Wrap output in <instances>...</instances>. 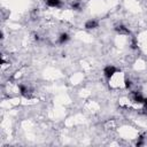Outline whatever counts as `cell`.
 Segmentation results:
<instances>
[{
    "mask_svg": "<svg viewBox=\"0 0 147 147\" xmlns=\"http://www.w3.org/2000/svg\"><path fill=\"white\" fill-rule=\"evenodd\" d=\"M117 68L116 67H114V65H111V64H109V65H107V67H105V69H103V75H105V77L106 78H108V79H110V78H113L116 74H117Z\"/></svg>",
    "mask_w": 147,
    "mask_h": 147,
    "instance_id": "1",
    "label": "cell"
},
{
    "mask_svg": "<svg viewBox=\"0 0 147 147\" xmlns=\"http://www.w3.org/2000/svg\"><path fill=\"white\" fill-rule=\"evenodd\" d=\"M99 26V22L96 21V20H88V21H86V23H85V28L87 29V30H92V29H95V28H98Z\"/></svg>",
    "mask_w": 147,
    "mask_h": 147,
    "instance_id": "2",
    "label": "cell"
},
{
    "mask_svg": "<svg viewBox=\"0 0 147 147\" xmlns=\"http://www.w3.org/2000/svg\"><path fill=\"white\" fill-rule=\"evenodd\" d=\"M46 5L52 8H60L62 6L61 0H46Z\"/></svg>",
    "mask_w": 147,
    "mask_h": 147,
    "instance_id": "3",
    "label": "cell"
},
{
    "mask_svg": "<svg viewBox=\"0 0 147 147\" xmlns=\"http://www.w3.org/2000/svg\"><path fill=\"white\" fill-rule=\"evenodd\" d=\"M115 30L117 31V33H119V34H130V30L126 28V26H124V25H117L116 28H115Z\"/></svg>",
    "mask_w": 147,
    "mask_h": 147,
    "instance_id": "4",
    "label": "cell"
},
{
    "mask_svg": "<svg viewBox=\"0 0 147 147\" xmlns=\"http://www.w3.org/2000/svg\"><path fill=\"white\" fill-rule=\"evenodd\" d=\"M69 34L67 33V32H62L60 36H59V38H57V42L59 44H61V45H63V44H65L68 40H69Z\"/></svg>",
    "mask_w": 147,
    "mask_h": 147,
    "instance_id": "5",
    "label": "cell"
},
{
    "mask_svg": "<svg viewBox=\"0 0 147 147\" xmlns=\"http://www.w3.org/2000/svg\"><path fill=\"white\" fill-rule=\"evenodd\" d=\"M71 7H72V9H75V10H80V9H82V5H80V2H78V1L72 2Z\"/></svg>",
    "mask_w": 147,
    "mask_h": 147,
    "instance_id": "6",
    "label": "cell"
}]
</instances>
